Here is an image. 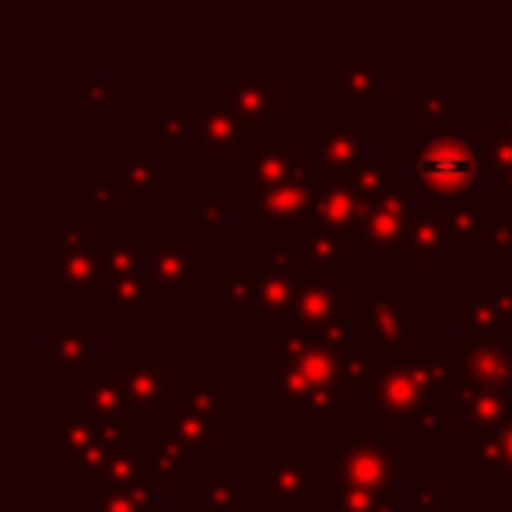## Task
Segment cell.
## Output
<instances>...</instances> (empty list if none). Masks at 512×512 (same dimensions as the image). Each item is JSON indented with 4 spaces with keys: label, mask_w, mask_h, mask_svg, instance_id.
Masks as SVG:
<instances>
[{
    "label": "cell",
    "mask_w": 512,
    "mask_h": 512,
    "mask_svg": "<svg viewBox=\"0 0 512 512\" xmlns=\"http://www.w3.org/2000/svg\"><path fill=\"white\" fill-rule=\"evenodd\" d=\"M481 130L449 127L435 130L418 144V186L439 200L463 197L481 176Z\"/></svg>",
    "instance_id": "obj_1"
},
{
    "label": "cell",
    "mask_w": 512,
    "mask_h": 512,
    "mask_svg": "<svg viewBox=\"0 0 512 512\" xmlns=\"http://www.w3.org/2000/svg\"><path fill=\"white\" fill-rule=\"evenodd\" d=\"M365 407L376 414L390 432H442L449 425L446 404L432 397L425 386L404 369H386L379 365L376 379L369 383Z\"/></svg>",
    "instance_id": "obj_2"
},
{
    "label": "cell",
    "mask_w": 512,
    "mask_h": 512,
    "mask_svg": "<svg viewBox=\"0 0 512 512\" xmlns=\"http://www.w3.org/2000/svg\"><path fill=\"white\" fill-rule=\"evenodd\" d=\"M397 470L400 453L383 435H355V439L334 449L337 484H355V488L397 495Z\"/></svg>",
    "instance_id": "obj_3"
},
{
    "label": "cell",
    "mask_w": 512,
    "mask_h": 512,
    "mask_svg": "<svg viewBox=\"0 0 512 512\" xmlns=\"http://www.w3.org/2000/svg\"><path fill=\"white\" fill-rule=\"evenodd\" d=\"M372 207V197H365L358 190L355 176H337V172H323L320 186L313 193V204H309V214L306 218H316L323 225L337 228V232L351 235L355 239L358 225L365 221Z\"/></svg>",
    "instance_id": "obj_4"
},
{
    "label": "cell",
    "mask_w": 512,
    "mask_h": 512,
    "mask_svg": "<svg viewBox=\"0 0 512 512\" xmlns=\"http://www.w3.org/2000/svg\"><path fill=\"white\" fill-rule=\"evenodd\" d=\"M407 228H411V197H390V200H372L369 214H365V221L358 225L355 239H362L369 249H376V253H390V249H397V253L411 256V242H407Z\"/></svg>",
    "instance_id": "obj_5"
},
{
    "label": "cell",
    "mask_w": 512,
    "mask_h": 512,
    "mask_svg": "<svg viewBox=\"0 0 512 512\" xmlns=\"http://www.w3.org/2000/svg\"><path fill=\"white\" fill-rule=\"evenodd\" d=\"M355 306V292L348 285H337V278L323 267H316L313 278L302 281L299 302H295V320H302L306 327L323 330L337 316H348Z\"/></svg>",
    "instance_id": "obj_6"
},
{
    "label": "cell",
    "mask_w": 512,
    "mask_h": 512,
    "mask_svg": "<svg viewBox=\"0 0 512 512\" xmlns=\"http://www.w3.org/2000/svg\"><path fill=\"white\" fill-rule=\"evenodd\" d=\"M463 372H467L474 383L512 390L509 334H467L463 337Z\"/></svg>",
    "instance_id": "obj_7"
},
{
    "label": "cell",
    "mask_w": 512,
    "mask_h": 512,
    "mask_svg": "<svg viewBox=\"0 0 512 512\" xmlns=\"http://www.w3.org/2000/svg\"><path fill=\"white\" fill-rule=\"evenodd\" d=\"M193 120V134L197 141L207 148V155L214 162H232L239 158L242 141H239V120H235L232 106H228L225 95H207V102L190 116Z\"/></svg>",
    "instance_id": "obj_8"
},
{
    "label": "cell",
    "mask_w": 512,
    "mask_h": 512,
    "mask_svg": "<svg viewBox=\"0 0 512 512\" xmlns=\"http://www.w3.org/2000/svg\"><path fill=\"white\" fill-rule=\"evenodd\" d=\"M316 158H320L327 172L355 176V172L369 162V130L358 127V123L355 127H327L320 134Z\"/></svg>",
    "instance_id": "obj_9"
},
{
    "label": "cell",
    "mask_w": 512,
    "mask_h": 512,
    "mask_svg": "<svg viewBox=\"0 0 512 512\" xmlns=\"http://www.w3.org/2000/svg\"><path fill=\"white\" fill-rule=\"evenodd\" d=\"M176 393V369L158 365V369H127L123 379V411L130 414H158L165 400Z\"/></svg>",
    "instance_id": "obj_10"
},
{
    "label": "cell",
    "mask_w": 512,
    "mask_h": 512,
    "mask_svg": "<svg viewBox=\"0 0 512 512\" xmlns=\"http://www.w3.org/2000/svg\"><path fill=\"white\" fill-rule=\"evenodd\" d=\"M158 428L162 435L186 442V446H221L225 442V421L214 418V414H200L190 407V400H172L169 414H158Z\"/></svg>",
    "instance_id": "obj_11"
},
{
    "label": "cell",
    "mask_w": 512,
    "mask_h": 512,
    "mask_svg": "<svg viewBox=\"0 0 512 512\" xmlns=\"http://www.w3.org/2000/svg\"><path fill=\"white\" fill-rule=\"evenodd\" d=\"M295 165L299 162H295L288 148H281V144H264L253 158H242L239 162V186L246 193H253V197H260V193L295 179Z\"/></svg>",
    "instance_id": "obj_12"
},
{
    "label": "cell",
    "mask_w": 512,
    "mask_h": 512,
    "mask_svg": "<svg viewBox=\"0 0 512 512\" xmlns=\"http://www.w3.org/2000/svg\"><path fill=\"white\" fill-rule=\"evenodd\" d=\"M369 320V337H365V351H390L400 337H411L418 327V306L414 302H372L365 309Z\"/></svg>",
    "instance_id": "obj_13"
},
{
    "label": "cell",
    "mask_w": 512,
    "mask_h": 512,
    "mask_svg": "<svg viewBox=\"0 0 512 512\" xmlns=\"http://www.w3.org/2000/svg\"><path fill=\"white\" fill-rule=\"evenodd\" d=\"M155 463H151V446H141V449H120V453H113V460H109V467L99 474V481H95V491L99 495H113V491H134L137 484H155Z\"/></svg>",
    "instance_id": "obj_14"
},
{
    "label": "cell",
    "mask_w": 512,
    "mask_h": 512,
    "mask_svg": "<svg viewBox=\"0 0 512 512\" xmlns=\"http://www.w3.org/2000/svg\"><path fill=\"white\" fill-rule=\"evenodd\" d=\"M512 418V393L502 390V386H484V383H470L467 390V411H463V421H467V432H477V439L495 428H502L505 421Z\"/></svg>",
    "instance_id": "obj_15"
},
{
    "label": "cell",
    "mask_w": 512,
    "mask_h": 512,
    "mask_svg": "<svg viewBox=\"0 0 512 512\" xmlns=\"http://www.w3.org/2000/svg\"><path fill=\"white\" fill-rule=\"evenodd\" d=\"M162 299V281L155 278L151 267L130 274V278L116 281L113 285V306H109V316L113 320H141L144 309L155 306Z\"/></svg>",
    "instance_id": "obj_16"
},
{
    "label": "cell",
    "mask_w": 512,
    "mask_h": 512,
    "mask_svg": "<svg viewBox=\"0 0 512 512\" xmlns=\"http://www.w3.org/2000/svg\"><path fill=\"white\" fill-rule=\"evenodd\" d=\"M463 463H474L484 481L491 477H512V418L502 428L481 435L477 446H463Z\"/></svg>",
    "instance_id": "obj_17"
},
{
    "label": "cell",
    "mask_w": 512,
    "mask_h": 512,
    "mask_svg": "<svg viewBox=\"0 0 512 512\" xmlns=\"http://www.w3.org/2000/svg\"><path fill=\"white\" fill-rule=\"evenodd\" d=\"M320 495V481L306 474L295 460H281L271 470V505L274 512H302L306 498Z\"/></svg>",
    "instance_id": "obj_18"
},
{
    "label": "cell",
    "mask_w": 512,
    "mask_h": 512,
    "mask_svg": "<svg viewBox=\"0 0 512 512\" xmlns=\"http://www.w3.org/2000/svg\"><path fill=\"white\" fill-rule=\"evenodd\" d=\"M460 316L470 334H509V323L502 320L498 306V288L467 285L460 292Z\"/></svg>",
    "instance_id": "obj_19"
},
{
    "label": "cell",
    "mask_w": 512,
    "mask_h": 512,
    "mask_svg": "<svg viewBox=\"0 0 512 512\" xmlns=\"http://www.w3.org/2000/svg\"><path fill=\"white\" fill-rule=\"evenodd\" d=\"M50 285L53 288H88V285H106L99 267V256L92 249H64V253H53L50 264Z\"/></svg>",
    "instance_id": "obj_20"
},
{
    "label": "cell",
    "mask_w": 512,
    "mask_h": 512,
    "mask_svg": "<svg viewBox=\"0 0 512 512\" xmlns=\"http://www.w3.org/2000/svg\"><path fill=\"white\" fill-rule=\"evenodd\" d=\"M92 253L99 256L102 278L113 288L116 281L130 278V274L144 271V260H148V249L144 239H99L92 246Z\"/></svg>",
    "instance_id": "obj_21"
},
{
    "label": "cell",
    "mask_w": 512,
    "mask_h": 512,
    "mask_svg": "<svg viewBox=\"0 0 512 512\" xmlns=\"http://www.w3.org/2000/svg\"><path fill=\"white\" fill-rule=\"evenodd\" d=\"M232 106L235 120L256 123V127H271V81H225V92H221Z\"/></svg>",
    "instance_id": "obj_22"
},
{
    "label": "cell",
    "mask_w": 512,
    "mask_h": 512,
    "mask_svg": "<svg viewBox=\"0 0 512 512\" xmlns=\"http://www.w3.org/2000/svg\"><path fill=\"white\" fill-rule=\"evenodd\" d=\"M302 281L295 278L285 267H267L260 278H256V309L264 316H285L295 313V302H299Z\"/></svg>",
    "instance_id": "obj_23"
},
{
    "label": "cell",
    "mask_w": 512,
    "mask_h": 512,
    "mask_svg": "<svg viewBox=\"0 0 512 512\" xmlns=\"http://www.w3.org/2000/svg\"><path fill=\"white\" fill-rule=\"evenodd\" d=\"M123 379H127V369H106L102 365L95 372L92 383H81L78 393L85 400L88 414L99 421H109V418H120L123 411Z\"/></svg>",
    "instance_id": "obj_24"
},
{
    "label": "cell",
    "mask_w": 512,
    "mask_h": 512,
    "mask_svg": "<svg viewBox=\"0 0 512 512\" xmlns=\"http://www.w3.org/2000/svg\"><path fill=\"white\" fill-rule=\"evenodd\" d=\"M313 193L316 190L288 179V183L260 193V197H256V211H260V218H267V221H295V218L306 221L309 204H313Z\"/></svg>",
    "instance_id": "obj_25"
},
{
    "label": "cell",
    "mask_w": 512,
    "mask_h": 512,
    "mask_svg": "<svg viewBox=\"0 0 512 512\" xmlns=\"http://www.w3.org/2000/svg\"><path fill=\"white\" fill-rule=\"evenodd\" d=\"M453 225H449L446 207H428V211L411 214V228H407V242H411L414 253L439 256L446 253L449 239H453Z\"/></svg>",
    "instance_id": "obj_26"
},
{
    "label": "cell",
    "mask_w": 512,
    "mask_h": 512,
    "mask_svg": "<svg viewBox=\"0 0 512 512\" xmlns=\"http://www.w3.org/2000/svg\"><path fill=\"white\" fill-rule=\"evenodd\" d=\"M302 246H306L309 260L327 271V264H334V260H341V256H351L355 239H351V235H344V232H337V228L323 225V221L306 218V221H302Z\"/></svg>",
    "instance_id": "obj_27"
},
{
    "label": "cell",
    "mask_w": 512,
    "mask_h": 512,
    "mask_svg": "<svg viewBox=\"0 0 512 512\" xmlns=\"http://www.w3.org/2000/svg\"><path fill=\"white\" fill-rule=\"evenodd\" d=\"M151 271L162 285H190L193 281V242L190 239H176V242H165L158 246V253L151 256Z\"/></svg>",
    "instance_id": "obj_28"
},
{
    "label": "cell",
    "mask_w": 512,
    "mask_h": 512,
    "mask_svg": "<svg viewBox=\"0 0 512 512\" xmlns=\"http://www.w3.org/2000/svg\"><path fill=\"white\" fill-rule=\"evenodd\" d=\"M334 78L341 95L355 109H365L372 102V95L379 92V81H383V64H337Z\"/></svg>",
    "instance_id": "obj_29"
},
{
    "label": "cell",
    "mask_w": 512,
    "mask_h": 512,
    "mask_svg": "<svg viewBox=\"0 0 512 512\" xmlns=\"http://www.w3.org/2000/svg\"><path fill=\"white\" fill-rule=\"evenodd\" d=\"M50 355L60 369H81V365H95V348H92V337L85 334L74 316L64 320V330L50 341Z\"/></svg>",
    "instance_id": "obj_30"
},
{
    "label": "cell",
    "mask_w": 512,
    "mask_h": 512,
    "mask_svg": "<svg viewBox=\"0 0 512 512\" xmlns=\"http://www.w3.org/2000/svg\"><path fill=\"white\" fill-rule=\"evenodd\" d=\"M151 463H155V474L169 477V481H186L193 474L190 446L172 439V435H162V442L151 446Z\"/></svg>",
    "instance_id": "obj_31"
},
{
    "label": "cell",
    "mask_w": 512,
    "mask_h": 512,
    "mask_svg": "<svg viewBox=\"0 0 512 512\" xmlns=\"http://www.w3.org/2000/svg\"><path fill=\"white\" fill-rule=\"evenodd\" d=\"M158 158H116L109 165V179L116 190H151L158 183Z\"/></svg>",
    "instance_id": "obj_32"
},
{
    "label": "cell",
    "mask_w": 512,
    "mask_h": 512,
    "mask_svg": "<svg viewBox=\"0 0 512 512\" xmlns=\"http://www.w3.org/2000/svg\"><path fill=\"white\" fill-rule=\"evenodd\" d=\"M46 439H50V446L64 449V456L71 460L74 453L99 442V418H92V414H85V418H64V425L53 428Z\"/></svg>",
    "instance_id": "obj_33"
},
{
    "label": "cell",
    "mask_w": 512,
    "mask_h": 512,
    "mask_svg": "<svg viewBox=\"0 0 512 512\" xmlns=\"http://www.w3.org/2000/svg\"><path fill=\"white\" fill-rule=\"evenodd\" d=\"M337 512H400L397 495H383V491L355 488V484H337L334 488Z\"/></svg>",
    "instance_id": "obj_34"
},
{
    "label": "cell",
    "mask_w": 512,
    "mask_h": 512,
    "mask_svg": "<svg viewBox=\"0 0 512 512\" xmlns=\"http://www.w3.org/2000/svg\"><path fill=\"white\" fill-rule=\"evenodd\" d=\"M449 113V92H446V81L435 78L432 85H428L425 95H418V113H414V130H418V144L428 141V137L435 134V123L446 120Z\"/></svg>",
    "instance_id": "obj_35"
},
{
    "label": "cell",
    "mask_w": 512,
    "mask_h": 512,
    "mask_svg": "<svg viewBox=\"0 0 512 512\" xmlns=\"http://www.w3.org/2000/svg\"><path fill=\"white\" fill-rule=\"evenodd\" d=\"M355 183H358V190H362L365 197H372V200L400 197V176L386 169L383 158H369V162L355 172Z\"/></svg>",
    "instance_id": "obj_36"
},
{
    "label": "cell",
    "mask_w": 512,
    "mask_h": 512,
    "mask_svg": "<svg viewBox=\"0 0 512 512\" xmlns=\"http://www.w3.org/2000/svg\"><path fill=\"white\" fill-rule=\"evenodd\" d=\"M481 172H484V176H498V179H502L505 172H512V137L498 134L495 141L484 144Z\"/></svg>",
    "instance_id": "obj_37"
},
{
    "label": "cell",
    "mask_w": 512,
    "mask_h": 512,
    "mask_svg": "<svg viewBox=\"0 0 512 512\" xmlns=\"http://www.w3.org/2000/svg\"><path fill=\"white\" fill-rule=\"evenodd\" d=\"M207 505H211L214 512H235L242 509V488L239 481H228V477H214V481H207Z\"/></svg>",
    "instance_id": "obj_38"
},
{
    "label": "cell",
    "mask_w": 512,
    "mask_h": 512,
    "mask_svg": "<svg viewBox=\"0 0 512 512\" xmlns=\"http://www.w3.org/2000/svg\"><path fill=\"white\" fill-rule=\"evenodd\" d=\"M186 400H190L193 411L221 418V411H225V386H221V383H197Z\"/></svg>",
    "instance_id": "obj_39"
},
{
    "label": "cell",
    "mask_w": 512,
    "mask_h": 512,
    "mask_svg": "<svg viewBox=\"0 0 512 512\" xmlns=\"http://www.w3.org/2000/svg\"><path fill=\"white\" fill-rule=\"evenodd\" d=\"M221 295H225L228 302H235V306H242V302H253L256 299V278L246 271H232L221 278Z\"/></svg>",
    "instance_id": "obj_40"
},
{
    "label": "cell",
    "mask_w": 512,
    "mask_h": 512,
    "mask_svg": "<svg viewBox=\"0 0 512 512\" xmlns=\"http://www.w3.org/2000/svg\"><path fill=\"white\" fill-rule=\"evenodd\" d=\"M449 225H453L456 235H481L484 221H481V214H477L474 204L453 200V204H449Z\"/></svg>",
    "instance_id": "obj_41"
},
{
    "label": "cell",
    "mask_w": 512,
    "mask_h": 512,
    "mask_svg": "<svg viewBox=\"0 0 512 512\" xmlns=\"http://www.w3.org/2000/svg\"><path fill=\"white\" fill-rule=\"evenodd\" d=\"M190 218L197 221V225H214V221H221L225 218V193L211 190L200 204L190 207Z\"/></svg>",
    "instance_id": "obj_42"
},
{
    "label": "cell",
    "mask_w": 512,
    "mask_h": 512,
    "mask_svg": "<svg viewBox=\"0 0 512 512\" xmlns=\"http://www.w3.org/2000/svg\"><path fill=\"white\" fill-rule=\"evenodd\" d=\"M109 460H113V449L106 442H92V446H85L81 453L71 456V463H78L81 470H92V474H102L109 467Z\"/></svg>",
    "instance_id": "obj_43"
},
{
    "label": "cell",
    "mask_w": 512,
    "mask_h": 512,
    "mask_svg": "<svg viewBox=\"0 0 512 512\" xmlns=\"http://www.w3.org/2000/svg\"><path fill=\"white\" fill-rule=\"evenodd\" d=\"M99 442H106L113 453H120V449H130V421L127 418L99 421Z\"/></svg>",
    "instance_id": "obj_44"
},
{
    "label": "cell",
    "mask_w": 512,
    "mask_h": 512,
    "mask_svg": "<svg viewBox=\"0 0 512 512\" xmlns=\"http://www.w3.org/2000/svg\"><path fill=\"white\" fill-rule=\"evenodd\" d=\"M78 99H81V106H85V109H106L109 99H113V92H109L106 81H99V78H81L78 81Z\"/></svg>",
    "instance_id": "obj_45"
},
{
    "label": "cell",
    "mask_w": 512,
    "mask_h": 512,
    "mask_svg": "<svg viewBox=\"0 0 512 512\" xmlns=\"http://www.w3.org/2000/svg\"><path fill=\"white\" fill-rule=\"evenodd\" d=\"M64 242H67V249H92L95 242H99V228H95L92 221H67Z\"/></svg>",
    "instance_id": "obj_46"
},
{
    "label": "cell",
    "mask_w": 512,
    "mask_h": 512,
    "mask_svg": "<svg viewBox=\"0 0 512 512\" xmlns=\"http://www.w3.org/2000/svg\"><path fill=\"white\" fill-rule=\"evenodd\" d=\"M376 372L379 369H372V365L365 362V355H358V351H348V355H344V379H348L351 386L365 383V390H369V383L376 379Z\"/></svg>",
    "instance_id": "obj_47"
},
{
    "label": "cell",
    "mask_w": 512,
    "mask_h": 512,
    "mask_svg": "<svg viewBox=\"0 0 512 512\" xmlns=\"http://www.w3.org/2000/svg\"><path fill=\"white\" fill-rule=\"evenodd\" d=\"M158 130H162V137H165V141H172V144L190 141L193 120H190V116H183V113H165L162 120H158Z\"/></svg>",
    "instance_id": "obj_48"
},
{
    "label": "cell",
    "mask_w": 512,
    "mask_h": 512,
    "mask_svg": "<svg viewBox=\"0 0 512 512\" xmlns=\"http://www.w3.org/2000/svg\"><path fill=\"white\" fill-rule=\"evenodd\" d=\"M113 193H120L113 186V179H99V183H92L88 190L78 193V204L81 207H113Z\"/></svg>",
    "instance_id": "obj_49"
},
{
    "label": "cell",
    "mask_w": 512,
    "mask_h": 512,
    "mask_svg": "<svg viewBox=\"0 0 512 512\" xmlns=\"http://www.w3.org/2000/svg\"><path fill=\"white\" fill-rule=\"evenodd\" d=\"M481 239H488L502 256H512V221H491V225H484Z\"/></svg>",
    "instance_id": "obj_50"
},
{
    "label": "cell",
    "mask_w": 512,
    "mask_h": 512,
    "mask_svg": "<svg viewBox=\"0 0 512 512\" xmlns=\"http://www.w3.org/2000/svg\"><path fill=\"white\" fill-rule=\"evenodd\" d=\"M414 495H418L421 509H432V512L446 509V495H439V491H435V484L428 481V477H418V481H414Z\"/></svg>",
    "instance_id": "obj_51"
},
{
    "label": "cell",
    "mask_w": 512,
    "mask_h": 512,
    "mask_svg": "<svg viewBox=\"0 0 512 512\" xmlns=\"http://www.w3.org/2000/svg\"><path fill=\"white\" fill-rule=\"evenodd\" d=\"M95 512H141V509H137L130 495L113 491V495H95Z\"/></svg>",
    "instance_id": "obj_52"
},
{
    "label": "cell",
    "mask_w": 512,
    "mask_h": 512,
    "mask_svg": "<svg viewBox=\"0 0 512 512\" xmlns=\"http://www.w3.org/2000/svg\"><path fill=\"white\" fill-rule=\"evenodd\" d=\"M130 498H134V505L141 512H151V509H158V491H155V484H137L134 491H127Z\"/></svg>",
    "instance_id": "obj_53"
},
{
    "label": "cell",
    "mask_w": 512,
    "mask_h": 512,
    "mask_svg": "<svg viewBox=\"0 0 512 512\" xmlns=\"http://www.w3.org/2000/svg\"><path fill=\"white\" fill-rule=\"evenodd\" d=\"M498 306H502V320L512 327V285L498 288Z\"/></svg>",
    "instance_id": "obj_54"
},
{
    "label": "cell",
    "mask_w": 512,
    "mask_h": 512,
    "mask_svg": "<svg viewBox=\"0 0 512 512\" xmlns=\"http://www.w3.org/2000/svg\"><path fill=\"white\" fill-rule=\"evenodd\" d=\"M495 127H498V134L512 137V102H509L505 109H498V113H495Z\"/></svg>",
    "instance_id": "obj_55"
},
{
    "label": "cell",
    "mask_w": 512,
    "mask_h": 512,
    "mask_svg": "<svg viewBox=\"0 0 512 512\" xmlns=\"http://www.w3.org/2000/svg\"><path fill=\"white\" fill-rule=\"evenodd\" d=\"M271 253H274V264H281L285 256H292V253H288V242L285 239H274L271 242Z\"/></svg>",
    "instance_id": "obj_56"
},
{
    "label": "cell",
    "mask_w": 512,
    "mask_h": 512,
    "mask_svg": "<svg viewBox=\"0 0 512 512\" xmlns=\"http://www.w3.org/2000/svg\"><path fill=\"white\" fill-rule=\"evenodd\" d=\"M498 183H502V190L509 193V200H512V172H505V176L498 179Z\"/></svg>",
    "instance_id": "obj_57"
},
{
    "label": "cell",
    "mask_w": 512,
    "mask_h": 512,
    "mask_svg": "<svg viewBox=\"0 0 512 512\" xmlns=\"http://www.w3.org/2000/svg\"><path fill=\"white\" fill-rule=\"evenodd\" d=\"M302 512H316V509H309V505H306V509H302Z\"/></svg>",
    "instance_id": "obj_58"
},
{
    "label": "cell",
    "mask_w": 512,
    "mask_h": 512,
    "mask_svg": "<svg viewBox=\"0 0 512 512\" xmlns=\"http://www.w3.org/2000/svg\"><path fill=\"white\" fill-rule=\"evenodd\" d=\"M509 285H512V267H509Z\"/></svg>",
    "instance_id": "obj_59"
},
{
    "label": "cell",
    "mask_w": 512,
    "mask_h": 512,
    "mask_svg": "<svg viewBox=\"0 0 512 512\" xmlns=\"http://www.w3.org/2000/svg\"><path fill=\"white\" fill-rule=\"evenodd\" d=\"M400 512H411V509H400Z\"/></svg>",
    "instance_id": "obj_60"
}]
</instances>
